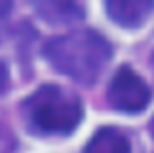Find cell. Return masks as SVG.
I'll list each match as a JSON object with an SVG mask.
<instances>
[{
  "label": "cell",
  "instance_id": "7a4b0ae2",
  "mask_svg": "<svg viewBox=\"0 0 154 153\" xmlns=\"http://www.w3.org/2000/svg\"><path fill=\"white\" fill-rule=\"evenodd\" d=\"M25 115L43 133H70L82 119V106L74 92L57 85H43L25 99Z\"/></svg>",
  "mask_w": 154,
  "mask_h": 153
},
{
  "label": "cell",
  "instance_id": "52a82bcc",
  "mask_svg": "<svg viewBox=\"0 0 154 153\" xmlns=\"http://www.w3.org/2000/svg\"><path fill=\"white\" fill-rule=\"evenodd\" d=\"M152 126H154V122H152Z\"/></svg>",
  "mask_w": 154,
  "mask_h": 153
},
{
  "label": "cell",
  "instance_id": "8992f818",
  "mask_svg": "<svg viewBox=\"0 0 154 153\" xmlns=\"http://www.w3.org/2000/svg\"><path fill=\"white\" fill-rule=\"evenodd\" d=\"M4 86H5V70H0V90H4Z\"/></svg>",
  "mask_w": 154,
  "mask_h": 153
},
{
  "label": "cell",
  "instance_id": "5b68a950",
  "mask_svg": "<svg viewBox=\"0 0 154 153\" xmlns=\"http://www.w3.org/2000/svg\"><path fill=\"white\" fill-rule=\"evenodd\" d=\"M84 153H131V144L122 132L100 128L84 148Z\"/></svg>",
  "mask_w": 154,
  "mask_h": 153
},
{
  "label": "cell",
  "instance_id": "6da1fadb",
  "mask_svg": "<svg viewBox=\"0 0 154 153\" xmlns=\"http://www.w3.org/2000/svg\"><path fill=\"white\" fill-rule=\"evenodd\" d=\"M43 52L56 70L82 85L95 83L111 58L109 43L93 31L56 36L47 41Z\"/></svg>",
  "mask_w": 154,
  "mask_h": 153
},
{
  "label": "cell",
  "instance_id": "277c9868",
  "mask_svg": "<svg viewBox=\"0 0 154 153\" xmlns=\"http://www.w3.org/2000/svg\"><path fill=\"white\" fill-rule=\"evenodd\" d=\"M104 7L113 22L124 27H138L149 18L154 4L149 0H108Z\"/></svg>",
  "mask_w": 154,
  "mask_h": 153
},
{
  "label": "cell",
  "instance_id": "3957f363",
  "mask_svg": "<svg viewBox=\"0 0 154 153\" xmlns=\"http://www.w3.org/2000/svg\"><path fill=\"white\" fill-rule=\"evenodd\" d=\"M108 99L109 105L120 112H140L149 105L151 90L133 69L124 65L109 83Z\"/></svg>",
  "mask_w": 154,
  "mask_h": 153
}]
</instances>
